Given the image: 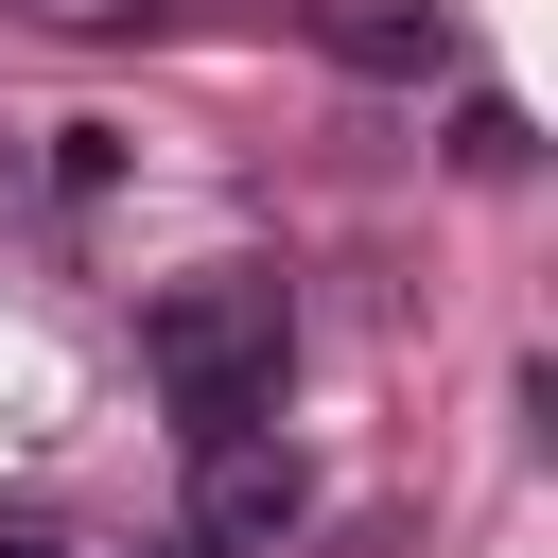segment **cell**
Instances as JSON below:
<instances>
[{
  "label": "cell",
  "mask_w": 558,
  "mask_h": 558,
  "mask_svg": "<svg viewBox=\"0 0 558 558\" xmlns=\"http://www.w3.org/2000/svg\"><path fill=\"white\" fill-rule=\"evenodd\" d=\"M296 506H314V471H296L279 436H209V488H192V558H279V541H296Z\"/></svg>",
  "instance_id": "7a4b0ae2"
},
{
  "label": "cell",
  "mask_w": 558,
  "mask_h": 558,
  "mask_svg": "<svg viewBox=\"0 0 558 558\" xmlns=\"http://www.w3.org/2000/svg\"><path fill=\"white\" fill-rule=\"evenodd\" d=\"M140 366H157V401H174L192 453H209V436H262V401H279V366H296V296H279L262 262L174 279V296H140Z\"/></svg>",
  "instance_id": "6da1fadb"
},
{
  "label": "cell",
  "mask_w": 558,
  "mask_h": 558,
  "mask_svg": "<svg viewBox=\"0 0 558 558\" xmlns=\"http://www.w3.org/2000/svg\"><path fill=\"white\" fill-rule=\"evenodd\" d=\"M314 52L366 87H418V70H453V0H314Z\"/></svg>",
  "instance_id": "3957f363"
},
{
  "label": "cell",
  "mask_w": 558,
  "mask_h": 558,
  "mask_svg": "<svg viewBox=\"0 0 558 558\" xmlns=\"http://www.w3.org/2000/svg\"><path fill=\"white\" fill-rule=\"evenodd\" d=\"M0 558H52V523H0Z\"/></svg>",
  "instance_id": "277c9868"
}]
</instances>
